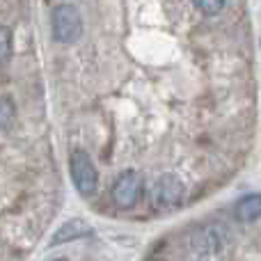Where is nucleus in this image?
Returning <instances> with one entry per match:
<instances>
[{"label":"nucleus","mask_w":261,"mask_h":261,"mask_svg":"<svg viewBox=\"0 0 261 261\" xmlns=\"http://www.w3.org/2000/svg\"><path fill=\"white\" fill-rule=\"evenodd\" d=\"M53 37L60 44H73L83 32V18L73 5H60L53 9Z\"/></svg>","instance_id":"f257e3e1"},{"label":"nucleus","mask_w":261,"mask_h":261,"mask_svg":"<svg viewBox=\"0 0 261 261\" xmlns=\"http://www.w3.org/2000/svg\"><path fill=\"white\" fill-rule=\"evenodd\" d=\"M186 188L174 174H163L151 188V204L158 211H172L184 202Z\"/></svg>","instance_id":"f03ea898"},{"label":"nucleus","mask_w":261,"mask_h":261,"mask_svg":"<svg viewBox=\"0 0 261 261\" xmlns=\"http://www.w3.org/2000/svg\"><path fill=\"white\" fill-rule=\"evenodd\" d=\"M71 179L73 186L78 188L81 195H92L99 186V174H96L94 165H92L90 156L85 151H76L71 156Z\"/></svg>","instance_id":"7ed1b4c3"},{"label":"nucleus","mask_w":261,"mask_h":261,"mask_svg":"<svg viewBox=\"0 0 261 261\" xmlns=\"http://www.w3.org/2000/svg\"><path fill=\"white\" fill-rule=\"evenodd\" d=\"M142 195V179L135 172H122L113 186V202L119 208H133Z\"/></svg>","instance_id":"20e7f679"},{"label":"nucleus","mask_w":261,"mask_h":261,"mask_svg":"<svg viewBox=\"0 0 261 261\" xmlns=\"http://www.w3.org/2000/svg\"><path fill=\"white\" fill-rule=\"evenodd\" d=\"M193 243L199 252H220L227 243V231L220 225H206L193 234Z\"/></svg>","instance_id":"39448f33"},{"label":"nucleus","mask_w":261,"mask_h":261,"mask_svg":"<svg viewBox=\"0 0 261 261\" xmlns=\"http://www.w3.org/2000/svg\"><path fill=\"white\" fill-rule=\"evenodd\" d=\"M92 234V227L87 225L85 220H69L64 222L62 227L58 229V234L50 239V245H58V243H69V241H76V239H85V236Z\"/></svg>","instance_id":"423d86ee"},{"label":"nucleus","mask_w":261,"mask_h":261,"mask_svg":"<svg viewBox=\"0 0 261 261\" xmlns=\"http://www.w3.org/2000/svg\"><path fill=\"white\" fill-rule=\"evenodd\" d=\"M261 216V197L259 195H248L239 202V218L243 222H254Z\"/></svg>","instance_id":"0eeeda50"},{"label":"nucleus","mask_w":261,"mask_h":261,"mask_svg":"<svg viewBox=\"0 0 261 261\" xmlns=\"http://www.w3.org/2000/svg\"><path fill=\"white\" fill-rule=\"evenodd\" d=\"M12 55V32L9 28H0V64H5Z\"/></svg>","instance_id":"6e6552de"},{"label":"nucleus","mask_w":261,"mask_h":261,"mask_svg":"<svg viewBox=\"0 0 261 261\" xmlns=\"http://www.w3.org/2000/svg\"><path fill=\"white\" fill-rule=\"evenodd\" d=\"M14 115H16V110H14V103L9 99H0V128L9 126L14 119Z\"/></svg>","instance_id":"1a4fd4ad"},{"label":"nucleus","mask_w":261,"mask_h":261,"mask_svg":"<svg viewBox=\"0 0 261 261\" xmlns=\"http://www.w3.org/2000/svg\"><path fill=\"white\" fill-rule=\"evenodd\" d=\"M199 12L204 14H218L222 7H225V0H195Z\"/></svg>","instance_id":"9d476101"},{"label":"nucleus","mask_w":261,"mask_h":261,"mask_svg":"<svg viewBox=\"0 0 261 261\" xmlns=\"http://www.w3.org/2000/svg\"><path fill=\"white\" fill-rule=\"evenodd\" d=\"M53 261H67V259H53Z\"/></svg>","instance_id":"9b49d317"}]
</instances>
